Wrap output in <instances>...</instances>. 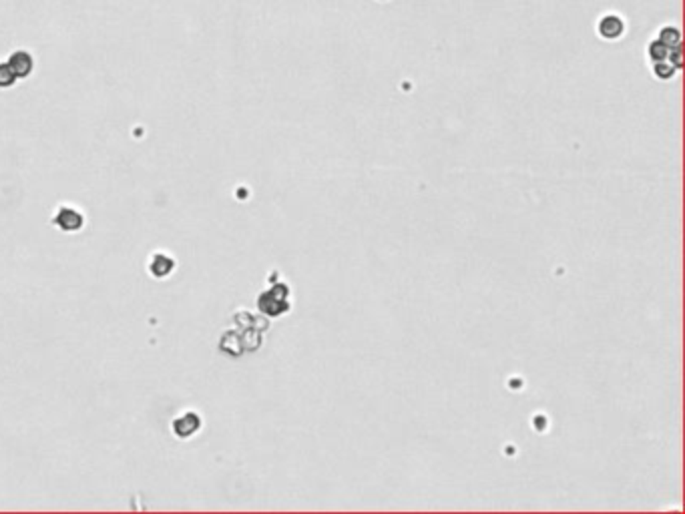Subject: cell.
Instances as JSON below:
<instances>
[{"label":"cell","mask_w":685,"mask_h":514,"mask_svg":"<svg viewBox=\"0 0 685 514\" xmlns=\"http://www.w3.org/2000/svg\"><path fill=\"white\" fill-rule=\"evenodd\" d=\"M280 290L281 288H274V290H269V292L264 293V295L260 297V307H262L264 311H267L269 316H280L281 311L288 309V302H286L288 293H283L281 297H278Z\"/></svg>","instance_id":"1"},{"label":"cell","mask_w":685,"mask_h":514,"mask_svg":"<svg viewBox=\"0 0 685 514\" xmlns=\"http://www.w3.org/2000/svg\"><path fill=\"white\" fill-rule=\"evenodd\" d=\"M83 215L72 207H60L58 215L55 217V223L60 227V229H67V231H77L81 229L83 225Z\"/></svg>","instance_id":"2"},{"label":"cell","mask_w":685,"mask_h":514,"mask_svg":"<svg viewBox=\"0 0 685 514\" xmlns=\"http://www.w3.org/2000/svg\"><path fill=\"white\" fill-rule=\"evenodd\" d=\"M603 28H607V30H609V32H605L607 37H617V34L621 32V28L623 27H621V23H619L617 18H613V16H611V18H607V20L603 23L601 30Z\"/></svg>","instance_id":"3"},{"label":"cell","mask_w":685,"mask_h":514,"mask_svg":"<svg viewBox=\"0 0 685 514\" xmlns=\"http://www.w3.org/2000/svg\"><path fill=\"white\" fill-rule=\"evenodd\" d=\"M670 55V51H667V44H663V42H655V44H651V56H655V58H665V56Z\"/></svg>","instance_id":"4"}]
</instances>
